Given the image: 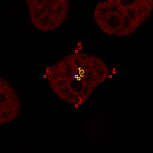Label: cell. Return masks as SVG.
Listing matches in <instances>:
<instances>
[{
  "mask_svg": "<svg viewBox=\"0 0 153 153\" xmlns=\"http://www.w3.org/2000/svg\"><path fill=\"white\" fill-rule=\"evenodd\" d=\"M110 76L108 64L100 57L85 52L68 54L48 68L47 81L55 95L70 105L85 102Z\"/></svg>",
  "mask_w": 153,
  "mask_h": 153,
  "instance_id": "cell-1",
  "label": "cell"
},
{
  "mask_svg": "<svg viewBox=\"0 0 153 153\" xmlns=\"http://www.w3.org/2000/svg\"><path fill=\"white\" fill-rule=\"evenodd\" d=\"M152 0H108L96 4L93 20L108 36H132L152 15Z\"/></svg>",
  "mask_w": 153,
  "mask_h": 153,
  "instance_id": "cell-2",
  "label": "cell"
},
{
  "mask_svg": "<svg viewBox=\"0 0 153 153\" xmlns=\"http://www.w3.org/2000/svg\"><path fill=\"white\" fill-rule=\"evenodd\" d=\"M32 25L41 32H51L63 25L69 13L68 0H27Z\"/></svg>",
  "mask_w": 153,
  "mask_h": 153,
  "instance_id": "cell-3",
  "label": "cell"
},
{
  "mask_svg": "<svg viewBox=\"0 0 153 153\" xmlns=\"http://www.w3.org/2000/svg\"><path fill=\"white\" fill-rule=\"evenodd\" d=\"M22 103L20 97L12 85L0 78V123L7 124L19 117Z\"/></svg>",
  "mask_w": 153,
  "mask_h": 153,
  "instance_id": "cell-4",
  "label": "cell"
}]
</instances>
